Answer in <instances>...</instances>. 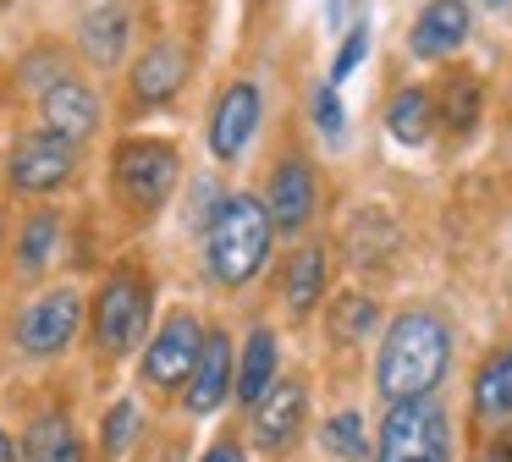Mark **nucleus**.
I'll return each mask as SVG.
<instances>
[{
	"label": "nucleus",
	"mask_w": 512,
	"mask_h": 462,
	"mask_svg": "<svg viewBox=\"0 0 512 462\" xmlns=\"http://www.w3.org/2000/svg\"><path fill=\"white\" fill-rule=\"evenodd\" d=\"M485 462H512V435H501L496 446L485 451Z\"/></svg>",
	"instance_id": "31"
},
{
	"label": "nucleus",
	"mask_w": 512,
	"mask_h": 462,
	"mask_svg": "<svg viewBox=\"0 0 512 462\" xmlns=\"http://www.w3.org/2000/svg\"><path fill=\"white\" fill-rule=\"evenodd\" d=\"M353 6H364V0H331V22H336V28H347V17H353Z\"/></svg>",
	"instance_id": "30"
},
{
	"label": "nucleus",
	"mask_w": 512,
	"mask_h": 462,
	"mask_svg": "<svg viewBox=\"0 0 512 462\" xmlns=\"http://www.w3.org/2000/svg\"><path fill=\"white\" fill-rule=\"evenodd\" d=\"M314 198H320V187H314V171L303 160H287L276 176H270V198H265V215L276 231H303L314 215Z\"/></svg>",
	"instance_id": "12"
},
{
	"label": "nucleus",
	"mask_w": 512,
	"mask_h": 462,
	"mask_svg": "<svg viewBox=\"0 0 512 462\" xmlns=\"http://www.w3.org/2000/svg\"><path fill=\"white\" fill-rule=\"evenodd\" d=\"M331 325H336V336H364V330L375 325V303H369V297H342Z\"/></svg>",
	"instance_id": "26"
},
{
	"label": "nucleus",
	"mask_w": 512,
	"mask_h": 462,
	"mask_svg": "<svg viewBox=\"0 0 512 462\" xmlns=\"http://www.w3.org/2000/svg\"><path fill=\"white\" fill-rule=\"evenodd\" d=\"M199 347H204L199 319H193V314H171L166 325L155 330L149 352H144V380L160 385V391H171V385H188L193 363H199Z\"/></svg>",
	"instance_id": "7"
},
{
	"label": "nucleus",
	"mask_w": 512,
	"mask_h": 462,
	"mask_svg": "<svg viewBox=\"0 0 512 462\" xmlns=\"http://www.w3.org/2000/svg\"><path fill=\"white\" fill-rule=\"evenodd\" d=\"M50 242H56V215H34V220H28V231H23V270L28 275L50 259Z\"/></svg>",
	"instance_id": "24"
},
{
	"label": "nucleus",
	"mask_w": 512,
	"mask_h": 462,
	"mask_svg": "<svg viewBox=\"0 0 512 462\" xmlns=\"http://www.w3.org/2000/svg\"><path fill=\"white\" fill-rule=\"evenodd\" d=\"M133 440H138V407L133 402H116L111 418H105V451H111V457H122Z\"/></svg>",
	"instance_id": "25"
},
{
	"label": "nucleus",
	"mask_w": 512,
	"mask_h": 462,
	"mask_svg": "<svg viewBox=\"0 0 512 462\" xmlns=\"http://www.w3.org/2000/svg\"><path fill=\"white\" fill-rule=\"evenodd\" d=\"M177 149L160 138H127L116 143V160H111V182H116V198L133 209H160L177 187Z\"/></svg>",
	"instance_id": "4"
},
{
	"label": "nucleus",
	"mask_w": 512,
	"mask_h": 462,
	"mask_svg": "<svg viewBox=\"0 0 512 462\" xmlns=\"http://www.w3.org/2000/svg\"><path fill=\"white\" fill-rule=\"evenodd\" d=\"M375 462H452V424H446V413L430 396L391 402Z\"/></svg>",
	"instance_id": "3"
},
{
	"label": "nucleus",
	"mask_w": 512,
	"mask_h": 462,
	"mask_svg": "<svg viewBox=\"0 0 512 462\" xmlns=\"http://www.w3.org/2000/svg\"><path fill=\"white\" fill-rule=\"evenodd\" d=\"M45 127L61 132L67 143H83L94 127H100V94L78 77H61V83L45 88Z\"/></svg>",
	"instance_id": "11"
},
{
	"label": "nucleus",
	"mask_w": 512,
	"mask_h": 462,
	"mask_svg": "<svg viewBox=\"0 0 512 462\" xmlns=\"http://www.w3.org/2000/svg\"><path fill=\"white\" fill-rule=\"evenodd\" d=\"M303 407H309V396H303V385H270L265 396H259V407H254V440L265 451H281L292 435H298V424H303Z\"/></svg>",
	"instance_id": "14"
},
{
	"label": "nucleus",
	"mask_w": 512,
	"mask_h": 462,
	"mask_svg": "<svg viewBox=\"0 0 512 462\" xmlns=\"http://www.w3.org/2000/svg\"><path fill=\"white\" fill-rule=\"evenodd\" d=\"M468 39V6L463 0H430V6L419 11V22H413L408 44L419 61H446V55H457Z\"/></svg>",
	"instance_id": "10"
},
{
	"label": "nucleus",
	"mask_w": 512,
	"mask_h": 462,
	"mask_svg": "<svg viewBox=\"0 0 512 462\" xmlns=\"http://www.w3.org/2000/svg\"><path fill=\"white\" fill-rule=\"evenodd\" d=\"M204 462H243V451H237L232 440H221V446H210V451H204Z\"/></svg>",
	"instance_id": "29"
},
{
	"label": "nucleus",
	"mask_w": 512,
	"mask_h": 462,
	"mask_svg": "<svg viewBox=\"0 0 512 462\" xmlns=\"http://www.w3.org/2000/svg\"><path fill=\"white\" fill-rule=\"evenodd\" d=\"M226 391H232V341L215 330V336H204L199 363L188 374V407L193 413H215L226 402Z\"/></svg>",
	"instance_id": "13"
},
{
	"label": "nucleus",
	"mask_w": 512,
	"mask_h": 462,
	"mask_svg": "<svg viewBox=\"0 0 512 462\" xmlns=\"http://www.w3.org/2000/svg\"><path fill=\"white\" fill-rule=\"evenodd\" d=\"M364 50H369V28H353V33L342 39V50H336L331 83H342V77H353V72H358V61H364Z\"/></svg>",
	"instance_id": "27"
},
{
	"label": "nucleus",
	"mask_w": 512,
	"mask_h": 462,
	"mask_svg": "<svg viewBox=\"0 0 512 462\" xmlns=\"http://www.w3.org/2000/svg\"><path fill=\"white\" fill-rule=\"evenodd\" d=\"M441 121H446L452 132H468V127L479 121V83H474V77L457 72L452 83L441 88Z\"/></svg>",
	"instance_id": "22"
},
{
	"label": "nucleus",
	"mask_w": 512,
	"mask_h": 462,
	"mask_svg": "<svg viewBox=\"0 0 512 462\" xmlns=\"http://www.w3.org/2000/svg\"><path fill=\"white\" fill-rule=\"evenodd\" d=\"M78 143H67L61 132L39 127V132H23L12 149V187L17 193H50V187H61L72 176V165H78Z\"/></svg>",
	"instance_id": "6"
},
{
	"label": "nucleus",
	"mask_w": 512,
	"mask_h": 462,
	"mask_svg": "<svg viewBox=\"0 0 512 462\" xmlns=\"http://www.w3.org/2000/svg\"><path fill=\"white\" fill-rule=\"evenodd\" d=\"M149 330V286L144 275H111V281L100 286V303H94V336H100V347L111 352V358H122V352H133L138 341H144Z\"/></svg>",
	"instance_id": "5"
},
{
	"label": "nucleus",
	"mask_w": 512,
	"mask_h": 462,
	"mask_svg": "<svg viewBox=\"0 0 512 462\" xmlns=\"http://www.w3.org/2000/svg\"><path fill=\"white\" fill-rule=\"evenodd\" d=\"M276 385V336L270 330H254L243 347V369H237V396L248 407H259V396Z\"/></svg>",
	"instance_id": "18"
},
{
	"label": "nucleus",
	"mask_w": 512,
	"mask_h": 462,
	"mask_svg": "<svg viewBox=\"0 0 512 462\" xmlns=\"http://www.w3.org/2000/svg\"><path fill=\"white\" fill-rule=\"evenodd\" d=\"M446 358H452V336H446V325L435 314H424V308H413V314H397L386 330V341H380V391L391 396V402H408V396H430L435 385H441L446 374Z\"/></svg>",
	"instance_id": "1"
},
{
	"label": "nucleus",
	"mask_w": 512,
	"mask_h": 462,
	"mask_svg": "<svg viewBox=\"0 0 512 462\" xmlns=\"http://www.w3.org/2000/svg\"><path fill=\"white\" fill-rule=\"evenodd\" d=\"M259 88L254 83H232L221 99H215V116H210V149L215 160H237V154L248 149V138H254L259 127Z\"/></svg>",
	"instance_id": "9"
},
{
	"label": "nucleus",
	"mask_w": 512,
	"mask_h": 462,
	"mask_svg": "<svg viewBox=\"0 0 512 462\" xmlns=\"http://www.w3.org/2000/svg\"><path fill=\"white\" fill-rule=\"evenodd\" d=\"M78 292L72 286H56V292H45L39 303L23 308V319H17V341H23V352H34V358H50V352H61L72 341V330H78Z\"/></svg>",
	"instance_id": "8"
},
{
	"label": "nucleus",
	"mask_w": 512,
	"mask_h": 462,
	"mask_svg": "<svg viewBox=\"0 0 512 462\" xmlns=\"http://www.w3.org/2000/svg\"><path fill=\"white\" fill-rule=\"evenodd\" d=\"M479 6H507V0H479Z\"/></svg>",
	"instance_id": "33"
},
{
	"label": "nucleus",
	"mask_w": 512,
	"mask_h": 462,
	"mask_svg": "<svg viewBox=\"0 0 512 462\" xmlns=\"http://www.w3.org/2000/svg\"><path fill=\"white\" fill-rule=\"evenodd\" d=\"M314 127H320L325 138H342V99H336V88H320V94H314Z\"/></svg>",
	"instance_id": "28"
},
{
	"label": "nucleus",
	"mask_w": 512,
	"mask_h": 462,
	"mask_svg": "<svg viewBox=\"0 0 512 462\" xmlns=\"http://www.w3.org/2000/svg\"><path fill=\"white\" fill-rule=\"evenodd\" d=\"M270 215H265V198H248L232 193L221 209H215L210 231H204V264L221 286H243L265 270L270 259Z\"/></svg>",
	"instance_id": "2"
},
{
	"label": "nucleus",
	"mask_w": 512,
	"mask_h": 462,
	"mask_svg": "<svg viewBox=\"0 0 512 462\" xmlns=\"http://www.w3.org/2000/svg\"><path fill=\"white\" fill-rule=\"evenodd\" d=\"M281 286H287V303L298 308V314H309L314 303H320V292H325V248H298L287 259V275H281Z\"/></svg>",
	"instance_id": "19"
},
{
	"label": "nucleus",
	"mask_w": 512,
	"mask_h": 462,
	"mask_svg": "<svg viewBox=\"0 0 512 462\" xmlns=\"http://www.w3.org/2000/svg\"><path fill=\"white\" fill-rule=\"evenodd\" d=\"M474 407H479V418H512V347H501L496 358L479 369Z\"/></svg>",
	"instance_id": "21"
},
{
	"label": "nucleus",
	"mask_w": 512,
	"mask_h": 462,
	"mask_svg": "<svg viewBox=\"0 0 512 462\" xmlns=\"http://www.w3.org/2000/svg\"><path fill=\"white\" fill-rule=\"evenodd\" d=\"M127 33H133V11L127 6H94L89 17H83V55L100 66H116L127 50Z\"/></svg>",
	"instance_id": "16"
},
{
	"label": "nucleus",
	"mask_w": 512,
	"mask_h": 462,
	"mask_svg": "<svg viewBox=\"0 0 512 462\" xmlns=\"http://www.w3.org/2000/svg\"><path fill=\"white\" fill-rule=\"evenodd\" d=\"M182 77H188V55H182L177 44H155V50H144V61L133 66V94L144 99V105H166L182 88Z\"/></svg>",
	"instance_id": "15"
},
{
	"label": "nucleus",
	"mask_w": 512,
	"mask_h": 462,
	"mask_svg": "<svg viewBox=\"0 0 512 462\" xmlns=\"http://www.w3.org/2000/svg\"><path fill=\"white\" fill-rule=\"evenodd\" d=\"M0 462H17V451H12V440H6V429H0Z\"/></svg>",
	"instance_id": "32"
},
{
	"label": "nucleus",
	"mask_w": 512,
	"mask_h": 462,
	"mask_svg": "<svg viewBox=\"0 0 512 462\" xmlns=\"http://www.w3.org/2000/svg\"><path fill=\"white\" fill-rule=\"evenodd\" d=\"M23 462H83V440L61 413H45L23 435Z\"/></svg>",
	"instance_id": "17"
},
{
	"label": "nucleus",
	"mask_w": 512,
	"mask_h": 462,
	"mask_svg": "<svg viewBox=\"0 0 512 462\" xmlns=\"http://www.w3.org/2000/svg\"><path fill=\"white\" fill-rule=\"evenodd\" d=\"M325 451H331V457H347V462H364V451H369L364 418H358V413H336L331 424H325Z\"/></svg>",
	"instance_id": "23"
},
{
	"label": "nucleus",
	"mask_w": 512,
	"mask_h": 462,
	"mask_svg": "<svg viewBox=\"0 0 512 462\" xmlns=\"http://www.w3.org/2000/svg\"><path fill=\"white\" fill-rule=\"evenodd\" d=\"M386 127H391L397 143H424L430 127H435V99L424 94V88H402V94L391 99V110H386Z\"/></svg>",
	"instance_id": "20"
}]
</instances>
